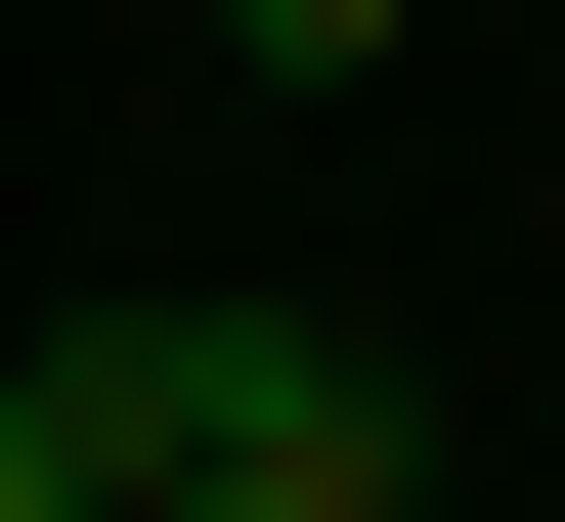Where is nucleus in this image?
I'll return each mask as SVG.
<instances>
[{
    "mask_svg": "<svg viewBox=\"0 0 565 522\" xmlns=\"http://www.w3.org/2000/svg\"><path fill=\"white\" fill-rule=\"evenodd\" d=\"M217 44H262V87H392V0H217Z\"/></svg>",
    "mask_w": 565,
    "mask_h": 522,
    "instance_id": "7ed1b4c3",
    "label": "nucleus"
},
{
    "mask_svg": "<svg viewBox=\"0 0 565 522\" xmlns=\"http://www.w3.org/2000/svg\"><path fill=\"white\" fill-rule=\"evenodd\" d=\"M131 479H349V522H392L435 436H392V349H349V305H131Z\"/></svg>",
    "mask_w": 565,
    "mask_h": 522,
    "instance_id": "f257e3e1",
    "label": "nucleus"
},
{
    "mask_svg": "<svg viewBox=\"0 0 565 522\" xmlns=\"http://www.w3.org/2000/svg\"><path fill=\"white\" fill-rule=\"evenodd\" d=\"M0 522H131V349H0Z\"/></svg>",
    "mask_w": 565,
    "mask_h": 522,
    "instance_id": "f03ea898",
    "label": "nucleus"
},
{
    "mask_svg": "<svg viewBox=\"0 0 565 522\" xmlns=\"http://www.w3.org/2000/svg\"><path fill=\"white\" fill-rule=\"evenodd\" d=\"M131 522H349V479H131Z\"/></svg>",
    "mask_w": 565,
    "mask_h": 522,
    "instance_id": "20e7f679",
    "label": "nucleus"
}]
</instances>
